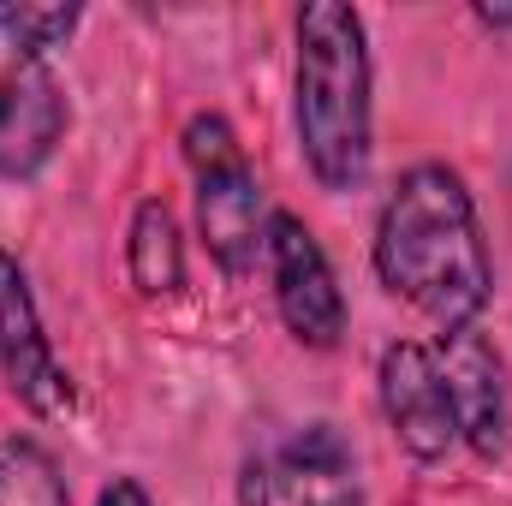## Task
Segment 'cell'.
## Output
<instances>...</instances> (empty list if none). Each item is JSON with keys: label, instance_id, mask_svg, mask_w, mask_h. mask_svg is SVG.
Here are the masks:
<instances>
[{"label": "cell", "instance_id": "1", "mask_svg": "<svg viewBox=\"0 0 512 506\" xmlns=\"http://www.w3.org/2000/svg\"><path fill=\"white\" fill-rule=\"evenodd\" d=\"M376 280L441 334L477 328L495 298V256L471 185L447 161H417L393 179L376 215Z\"/></svg>", "mask_w": 512, "mask_h": 506}, {"label": "cell", "instance_id": "2", "mask_svg": "<svg viewBox=\"0 0 512 506\" xmlns=\"http://www.w3.org/2000/svg\"><path fill=\"white\" fill-rule=\"evenodd\" d=\"M298 60H292V126L304 167L322 191H364L376 155V66L370 30L346 0L298 6Z\"/></svg>", "mask_w": 512, "mask_h": 506}, {"label": "cell", "instance_id": "3", "mask_svg": "<svg viewBox=\"0 0 512 506\" xmlns=\"http://www.w3.org/2000/svg\"><path fill=\"white\" fill-rule=\"evenodd\" d=\"M191 185H197V233L209 256L221 262V274H251L262 245H268V209H262V185H256L239 131L221 114H191L179 131Z\"/></svg>", "mask_w": 512, "mask_h": 506}, {"label": "cell", "instance_id": "4", "mask_svg": "<svg viewBox=\"0 0 512 506\" xmlns=\"http://www.w3.org/2000/svg\"><path fill=\"white\" fill-rule=\"evenodd\" d=\"M72 126L66 84L48 54L18 30V12L0 6V179H36Z\"/></svg>", "mask_w": 512, "mask_h": 506}, {"label": "cell", "instance_id": "5", "mask_svg": "<svg viewBox=\"0 0 512 506\" xmlns=\"http://www.w3.org/2000/svg\"><path fill=\"white\" fill-rule=\"evenodd\" d=\"M239 506H364L352 441L328 423L262 441L239 471Z\"/></svg>", "mask_w": 512, "mask_h": 506}, {"label": "cell", "instance_id": "6", "mask_svg": "<svg viewBox=\"0 0 512 506\" xmlns=\"http://www.w3.org/2000/svg\"><path fill=\"white\" fill-rule=\"evenodd\" d=\"M268 280H274V310L286 322V334L310 352H334L340 334H346V292L334 280V262L322 251V239L292 215V209H274L268 215Z\"/></svg>", "mask_w": 512, "mask_h": 506}, {"label": "cell", "instance_id": "7", "mask_svg": "<svg viewBox=\"0 0 512 506\" xmlns=\"http://www.w3.org/2000/svg\"><path fill=\"white\" fill-rule=\"evenodd\" d=\"M0 376L36 417H72V405H78L66 364L54 358V346L42 334L30 274L6 245H0Z\"/></svg>", "mask_w": 512, "mask_h": 506}, {"label": "cell", "instance_id": "8", "mask_svg": "<svg viewBox=\"0 0 512 506\" xmlns=\"http://www.w3.org/2000/svg\"><path fill=\"white\" fill-rule=\"evenodd\" d=\"M376 393H382V417L393 441L417 459V465H441L459 447L453 429V405H447V381L435 364V346L423 340H393L376 364Z\"/></svg>", "mask_w": 512, "mask_h": 506}, {"label": "cell", "instance_id": "9", "mask_svg": "<svg viewBox=\"0 0 512 506\" xmlns=\"http://www.w3.org/2000/svg\"><path fill=\"white\" fill-rule=\"evenodd\" d=\"M435 364H441V381H447V405H453L459 441L477 459H501L507 453V423H512L501 352L477 328H459V334H441Z\"/></svg>", "mask_w": 512, "mask_h": 506}, {"label": "cell", "instance_id": "10", "mask_svg": "<svg viewBox=\"0 0 512 506\" xmlns=\"http://www.w3.org/2000/svg\"><path fill=\"white\" fill-rule=\"evenodd\" d=\"M126 274L143 298H173L185 286V239L161 197H143L126 227Z\"/></svg>", "mask_w": 512, "mask_h": 506}, {"label": "cell", "instance_id": "11", "mask_svg": "<svg viewBox=\"0 0 512 506\" xmlns=\"http://www.w3.org/2000/svg\"><path fill=\"white\" fill-rule=\"evenodd\" d=\"M0 506H72L60 465L36 441H6L0 447Z\"/></svg>", "mask_w": 512, "mask_h": 506}, {"label": "cell", "instance_id": "12", "mask_svg": "<svg viewBox=\"0 0 512 506\" xmlns=\"http://www.w3.org/2000/svg\"><path fill=\"white\" fill-rule=\"evenodd\" d=\"M18 12V30L42 48V54H54L72 30H78V6H12Z\"/></svg>", "mask_w": 512, "mask_h": 506}, {"label": "cell", "instance_id": "13", "mask_svg": "<svg viewBox=\"0 0 512 506\" xmlns=\"http://www.w3.org/2000/svg\"><path fill=\"white\" fill-rule=\"evenodd\" d=\"M96 506H155V501H149V489H143L137 477H114V483L96 495Z\"/></svg>", "mask_w": 512, "mask_h": 506}, {"label": "cell", "instance_id": "14", "mask_svg": "<svg viewBox=\"0 0 512 506\" xmlns=\"http://www.w3.org/2000/svg\"><path fill=\"white\" fill-rule=\"evenodd\" d=\"M477 24H489V30H512V6H477Z\"/></svg>", "mask_w": 512, "mask_h": 506}]
</instances>
